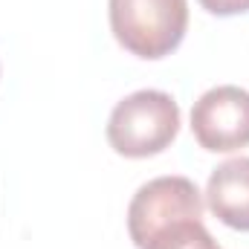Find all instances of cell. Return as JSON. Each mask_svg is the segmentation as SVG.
<instances>
[{
  "label": "cell",
  "mask_w": 249,
  "mask_h": 249,
  "mask_svg": "<svg viewBox=\"0 0 249 249\" xmlns=\"http://www.w3.org/2000/svg\"><path fill=\"white\" fill-rule=\"evenodd\" d=\"M203 194L188 177H157L139 188L127 206V232L136 249L180 220H203Z\"/></svg>",
  "instance_id": "obj_3"
},
{
  "label": "cell",
  "mask_w": 249,
  "mask_h": 249,
  "mask_svg": "<svg viewBox=\"0 0 249 249\" xmlns=\"http://www.w3.org/2000/svg\"><path fill=\"white\" fill-rule=\"evenodd\" d=\"M200 6L212 15H220V18L249 12V0H200Z\"/></svg>",
  "instance_id": "obj_7"
},
{
  "label": "cell",
  "mask_w": 249,
  "mask_h": 249,
  "mask_svg": "<svg viewBox=\"0 0 249 249\" xmlns=\"http://www.w3.org/2000/svg\"><path fill=\"white\" fill-rule=\"evenodd\" d=\"M107 12L113 38L136 58H165L186 38L188 0H110Z\"/></svg>",
  "instance_id": "obj_2"
},
{
  "label": "cell",
  "mask_w": 249,
  "mask_h": 249,
  "mask_svg": "<svg viewBox=\"0 0 249 249\" xmlns=\"http://www.w3.org/2000/svg\"><path fill=\"white\" fill-rule=\"evenodd\" d=\"M180 133V107L162 90L124 96L107 119V142L116 154L145 160L162 154Z\"/></svg>",
  "instance_id": "obj_1"
},
{
  "label": "cell",
  "mask_w": 249,
  "mask_h": 249,
  "mask_svg": "<svg viewBox=\"0 0 249 249\" xmlns=\"http://www.w3.org/2000/svg\"><path fill=\"white\" fill-rule=\"evenodd\" d=\"M191 130L200 148L214 154L249 145V90L223 84L206 90L191 107Z\"/></svg>",
  "instance_id": "obj_4"
},
{
  "label": "cell",
  "mask_w": 249,
  "mask_h": 249,
  "mask_svg": "<svg viewBox=\"0 0 249 249\" xmlns=\"http://www.w3.org/2000/svg\"><path fill=\"white\" fill-rule=\"evenodd\" d=\"M148 249H220L212 232L203 226V220H180L162 229Z\"/></svg>",
  "instance_id": "obj_6"
},
{
  "label": "cell",
  "mask_w": 249,
  "mask_h": 249,
  "mask_svg": "<svg viewBox=\"0 0 249 249\" xmlns=\"http://www.w3.org/2000/svg\"><path fill=\"white\" fill-rule=\"evenodd\" d=\"M206 203L220 223L238 232H249V157L226 160L212 171Z\"/></svg>",
  "instance_id": "obj_5"
}]
</instances>
